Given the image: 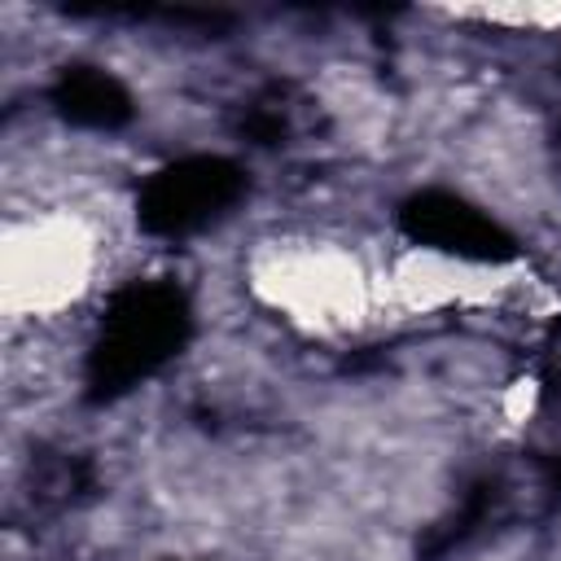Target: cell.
<instances>
[{
    "instance_id": "3957f363",
    "label": "cell",
    "mask_w": 561,
    "mask_h": 561,
    "mask_svg": "<svg viewBox=\"0 0 561 561\" xmlns=\"http://www.w3.org/2000/svg\"><path fill=\"white\" fill-rule=\"evenodd\" d=\"M399 219H403L408 237H416L425 245H438L447 254H460V259L504 263V259L517 254V241L491 215H482L473 202H465L456 193H443V188H425V193L408 197Z\"/></svg>"
},
{
    "instance_id": "6da1fadb",
    "label": "cell",
    "mask_w": 561,
    "mask_h": 561,
    "mask_svg": "<svg viewBox=\"0 0 561 561\" xmlns=\"http://www.w3.org/2000/svg\"><path fill=\"white\" fill-rule=\"evenodd\" d=\"M188 302L167 280H136L105 307L101 337L88 355V394L118 399L153 377L188 337Z\"/></svg>"
},
{
    "instance_id": "277c9868",
    "label": "cell",
    "mask_w": 561,
    "mask_h": 561,
    "mask_svg": "<svg viewBox=\"0 0 561 561\" xmlns=\"http://www.w3.org/2000/svg\"><path fill=\"white\" fill-rule=\"evenodd\" d=\"M53 105L61 118L79 123V127H92V131H114L131 118V96L127 88L96 70V66H66L53 83Z\"/></svg>"
},
{
    "instance_id": "7a4b0ae2",
    "label": "cell",
    "mask_w": 561,
    "mask_h": 561,
    "mask_svg": "<svg viewBox=\"0 0 561 561\" xmlns=\"http://www.w3.org/2000/svg\"><path fill=\"white\" fill-rule=\"evenodd\" d=\"M241 193H245V175L237 162L219 153H193L145 180L136 215L149 237H188L210 219H219Z\"/></svg>"
}]
</instances>
